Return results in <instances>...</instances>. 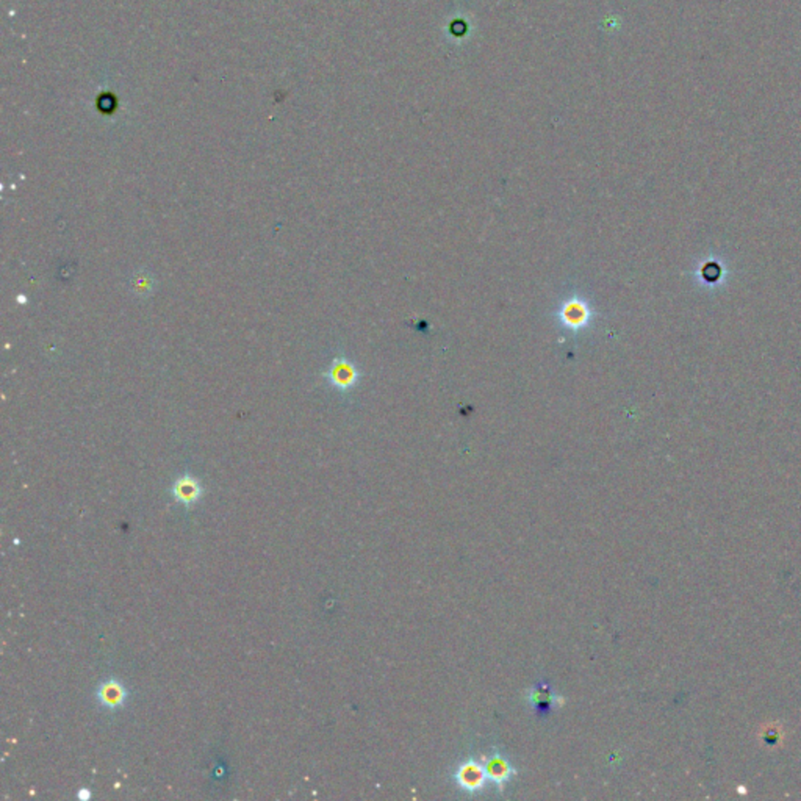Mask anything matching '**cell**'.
<instances>
[{
    "label": "cell",
    "mask_w": 801,
    "mask_h": 801,
    "mask_svg": "<svg viewBox=\"0 0 801 801\" xmlns=\"http://www.w3.org/2000/svg\"><path fill=\"white\" fill-rule=\"evenodd\" d=\"M173 495L179 503L185 504V505H192V504L199 501V498L202 495V487H201L198 479H194L193 476L187 475V476L179 477L174 482Z\"/></svg>",
    "instance_id": "3957f363"
},
{
    "label": "cell",
    "mask_w": 801,
    "mask_h": 801,
    "mask_svg": "<svg viewBox=\"0 0 801 801\" xmlns=\"http://www.w3.org/2000/svg\"><path fill=\"white\" fill-rule=\"evenodd\" d=\"M596 312L590 301L579 293H571L556 308L554 318L557 326L568 333H581L592 326Z\"/></svg>",
    "instance_id": "6da1fadb"
},
{
    "label": "cell",
    "mask_w": 801,
    "mask_h": 801,
    "mask_svg": "<svg viewBox=\"0 0 801 801\" xmlns=\"http://www.w3.org/2000/svg\"><path fill=\"white\" fill-rule=\"evenodd\" d=\"M324 377L335 390H338L340 393H349L360 382L362 373H360L357 365L352 360L346 356H337L333 357L329 370L324 373Z\"/></svg>",
    "instance_id": "7a4b0ae2"
},
{
    "label": "cell",
    "mask_w": 801,
    "mask_h": 801,
    "mask_svg": "<svg viewBox=\"0 0 801 801\" xmlns=\"http://www.w3.org/2000/svg\"><path fill=\"white\" fill-rule=\"evenodd\" d=\"M482 778H484L482 770L479 767H475V765L465 767L461 773L462 783L467 787H477L479 784L482 783Z\"/></svg>",
    "instance_id": "8992f818"
},
{
    "label": "cell",
    "mask_w": 801,
    "mask_h": 801,
    "mask_svg": "<svg viewBox=\"0 0 801 801\" xmlns=\"http://www.w3.org/2000/svg\"><path fill=\"white\" fill-rule=\"evenodd\" d=\"M132 285H134L136 293L147 294V293H152L154 282L150 280L149 274H144V273H143V274H138V275H136V277H135L134 282H132Z\"/></svg>",
    "instance_id": "52a82bcc"
},
{
    "label": "cell",
    "mask_w": 801,
    "mask_h": 801,
    "mask_svg": "<svg viewBox=\"0 0 801 801\" xmlns=\"http://www.w3.org/2000/svg\"><path fill=\"white\" fill-rule=\"evenodd\" d=\"M97 697H99V701L102 702L103 706L107 707H120L124 700H126V691H124L122 684H120L117 681H107L103 682V684L99 687V691H97Z\"/></svg>",
    "instance_id": "5b68a950"
},
{
    "label": "cell",
    "mask_w": 801,
    "mask_h": 801,
    "mask_svg": "<svg viewBox=\"0 0 801 801\" xmlns=\"http://www.w3.org/2000/svg\"><path fill=\"white\" fill-rule=\"evenodd\" d=\"M531 702H533L535 715H538V717L544 719L551 714V711H553V706H554V697H553V692H551V688L547 686V682H540V684L533 688Z\"/></svg>",
    "instance_id": "277c9868"
}]
</instances>
